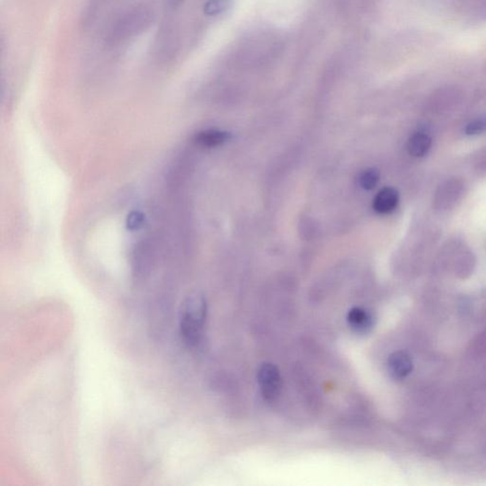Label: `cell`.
Returning <instances> with one entry per match:
<instances>
[{
  "instance_id": "cell-15",
  "label": "cell",
  "mask_w": 486,
  "mask_h": 486,
  "mask_svg": "<svg viewBox=\"0 0 486 486\" xmlns=\"http://www.w3.org/2000/svg\"><path fill=\"white\" fill-rule=\"evenodd\" d=\"M184 1H186V0H167V5L168 9L175 10L178 9Z\"/></svg>"
},
{
  "instance_id": "cell-6",
  "label": "cell",
  "mask_w": 486,
  "mask_h": 486,
  "mask_svg": "<svg viewBox=\"0 0 486 486\" xmlns=\"http://www.w3.org/2000/svg\"><path fill=\"white\" fill-rule=\"evenodd\" d=\"M347 321L355 333L364 334L369 333V331L374 328V317L371 312L366 309L355 307L350 309L348 313Z\"/></svg>"
},
{
  "instance_id": "cell-4",
  "label": "cell",
  "mask_w": 486,
  "mask_h": 486,
  "mask_svg": "<svg viewBox=\"0 0 486 486\" xmlns=\"http://www.w3.org/2000/svg\"><path fill=\"white\" fill-rule=\"evenodd\" d=\"M178 38L176 30L171 25L162 27L156 40V55L159 59L170 61L176 54Z\"/></svg>"
},
{
  "instance_id": "cell-10",
  "label": "cell",
  "mask_w": 486,
  "mask_h": 486,
  "mask_svg": "<svg viewBox=\"0 0 486 486\" xmlns=\"http://www.w3.org/2000/svg\"><path fill=\"white\" fill-rule=\"evenodd\" d=\"M106 4L107 0H88L82 11L81 19H80L83 30L90 29L95 24Z\"/></svg>"
},
{
  "instance_id": "cell-8",
  "label": "cell",
  "mask_w": 486,
  "mask_h": 486,
  "mask_svg": "<svg viewBox=\"0 0 486 486\" xmlns=\"http://www.w3.org/2000/svg\"><path fill=\"white\" fill-rule=\"evenodd\" d=\"M231 134L227 131L208 129L198 132L195 137V142L201 148H213L223 145L230 140Z\"/></svg>"
},
{
  "instance_id": "cell-9",
  "label": "cell",
  "mask_w": 486,
  "mask_h": 486,
  "mask_svg": "<svg viewBox=\"0 0 486 486\" xmlns=\"http://www.w3.org/2000/svg\"><path fill=\"white\" fill-rule=\"evenodd\" d=\"M432 140L425 132L418 131L411 135L408 142V150L410 155L421 158L427 155L432 148Z\"/></svg>"
},
{
  "instance_id": "cell-12",
  "label": "cell",
  "mask_w": 486,
  "mask_h": 486,
  "mask_svg": "<svg viewBox=\"0 0 486 486\" xmlns=\"http://www.w3.org/2000/svg\"><path fill=\"white\" fill-rule=\"evenodd\" d=\"M230 0H207L203 5V13L208 16L220 15L230 7Z\"/></svg>"
},
{
  "instance_id": "cell-11",
  "label": "cell",
  "mask_w": 486,
  "mask_h": 486,
  "mask_svg": "<svg viewBox=\"0 0 486 486\" xmlns=\"http://www.w3.org/2000/svg\"><path fill=\"white\" fill-rule=\"evenodd\" d=\"M380 181V172L377 168H369L361 173L359 184L364 190L375 189Z\"/></svg>"
},
{
  "instance_id": "cell-13",
  "label": "cell",
  "mask_w": 486,
  "mask_h": 486,
  "mask_svg": "<svg viewBox=\"0 0 486 486\" xmlns=\"http://www.w3.org/2000/svg\"><path fill=\"white\" fill-rule=\"evenodd\" d=\"M485 132H486V115L474 119L466 128V134L469 136H476Z\"/></svg>"
},
{
  "instance_id": "cell-7",
  "label": "cell",
  "mask_w": 486,
  "mask_h": 486,
  "mask_svg": "<svg viewBox=\"0 0 486 486\" xmlns=\"http://www.w3.org/2000/svg\"><path fill=\"white\" fill-rule=\"evenodd\" d=\"M398 203V191L392 187H385L374 198V209L378 214H389L396 208Z\"/></svg>"
},
{
  "instance_id": "cell-14",
  "label": "cell",
  "mask_w": 486,
  "mask_h": 486,
  "mask_svg": "<svg viewBox=\"0 0 486 486\" xmlns=\"http://www.w3.org/2000/svg\"><path fill=\"white\" fill-rule=\"evenodd\" d=\"M145 223V216L142 212L134 211L129 215L128 220H126V226L129 230L135 231L139 230Z\"/></svg>"
},
{
  "instance_id": "cell-2",
  "label": "cell",
  "mask_w": 486,
  "mask_h": 486,
  "mask_svg": "<svg viewBox=\"0 0 486 486\" xmlns=\"http://www.w3.org/2000/svg\"><path fill=\"white\" fill-rule=\"evenodd\" d=\"M207 317V302L203 295L187 297L182 303L179 314V333L187 346L194 348L203 339Z\"/></svg>"
},
{
  "instance_id": "cell-3",
  "label": "cell",
  "mask_w": 486,
  "mask_h": 486,
  "mask_svg": "<svg viewBox=\"0 0 486 486\" xmlns=\"http://www.w3.org/2000/svg\"><path fill=\"white\" fill-rule=\"evenodd\" d=\"M258 381L261 393L267 401H275L280 396L283 379L280 371L275 364H261L258 372Z\"/></svg>"
},
{
  "instance_id": "cell-1",
  "label": "cell",
  "mask_w": 486,
  "mask_h": 486,
  "mask_svg": "<svg viewBox=\"0 0 486 486\" xmlns=\"http://www.w3.org/2000/svg\"><path fill=\"white\" fill-rule=\"evenodd\" d=\"M153 9L146 4H138L129 8L114 19L104 30V43L110 48H116L145 34L155 22Z\"/></svg>"
},
{
  "instance_id": "cell-5",
  "label": "cell",
  "mask_w": 486,
  "mask_h": 486,
  "mask_svg": "<svg viewBox=\"0 0 486 486\" xmlns=\"http://www.w3.org/2000/svg\"><path fill=\"white\" fill-rule=\"evenodd\" d=\"M388 369L389 374L394 379H404L413 372V358L408 352L403 350L391 353L388 360Z\"/></svg>"
}]
</instances>
